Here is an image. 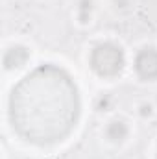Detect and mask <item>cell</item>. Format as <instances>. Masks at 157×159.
Masks as SVG:
<instances>
[{
  "label": "cell",
  "mask_w": 157,
  "mask_h": 159,
  "mask_svg": "<svg viewBox=\"0 0 157 159\" xmlns=\"http://www.w3.org/2000/svg\"><path fill=\"white\" fill-rule=\"evenodd\" d=\"M124 67V52L115 43H102L91 52V69L104 78L117 76Z\"/></svg>",
  "instance_id": "cell-2"
},
{
  "label": "cell",
  "mask_w": 157,
  "mask_h": 159,
  "mask_svg": "<svg viewBox=\"0 0 157 159\" xmlns=\"http://www.w3.org/2000/svg\"><path fill=\"white\" fill-rule=\"evenodd\" d=\"M28 57H30V54L24 46H11L4 54V65H6V69H17V67H22L28 61Z\"/></svg>",
  "instance_id": "cell-4"
},
{
  "label": "cell",
  "mask_w": 157,
  "mask_h": 159,
  "mask_svg": "<svg viewBox=\"0 0 157 159\" xmlns=\"http://www.w3.org/2000/svg\"><path fill=\"white\" fill-rule=\"evenodd\" d=\"M126 135H128V128H126V124H124L122 120H115V122L109 124V128H107V137H109L111 141H122Z\"/></svg>",
  "instance_id": "cell-5"
},
{
  "label": "cell",
  "mask_w": 157,
  "mask_h": 159,
  "mask_svg": "<svg viewBox=\"0 0 157 159\" xmlns=\"http://www.w3.org/2000/svg\"><path fill=\"white\" fill-rule=\"evenodd\" d=\"M135 70L142 80H157V50L144 48L135 57Z\"/></svg>",
  "instance_id": "cell-3"
},
{
  "label": "cell",
  "mask_w": 157,
  "mask_h": 159,
  "mask_svg": "<svg viewBox=\"0 0 157 159\" xmlns=\"http://www.w3.org/2000/svg\"><path fill=\"white\" fill-rule=\"evenodd\" d=\"M79 111V93L72 76L52 63L28 72L9 96V120L15 133L35 146H50L67 139Z\"/></svg>",
  "instance_id": "cell-1"
}]
</instances>
